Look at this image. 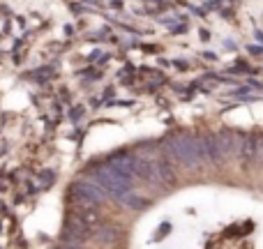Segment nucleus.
Masks as SVG:
<instances>
[{
    "mask_svg": "<svg viewBox=\"0 0 263 249\" xmlns=\"http://www.w3.org/2000/svg\"><path fill=\"white\" fill-rule=\"evenodd\" d=\"M256 148H259V136L256 134H245V141H242V150H240V157L252 162L256 159Z\"/></svg>",
    "mask_w": 263,
    "mask_h": 249,
    "instance_id": "10",
    "label": "nucleus"
},
{
    "mask_svg": "<svg viewBox=\"0 0 263 249\" xmlns=\"http://www.w3.org/2000/svg\"><path fill=\"white\" fill-rule=\"evenodd\" d=\"M79 217H81L83 222L88 224V226H92V224H97V222H100V215H97L95 210H86V213H81V215H79Z\"/></svg>",
    "mask_w": 263,
    "mask_h": 249,
    "instance_id": "12",
    "label": "nucleus"
},
{
    "mask_svg": "<svg viewBox=\"0 0 263 249\" xmlns=\"http://www.w3.org/2000/svg\"><path fill=\"white\" fill-rule=\"evenodd\" d=\"M72 191H74V199H77L79 203H83V205H97V203H102L104 196H106V191L92 180L74 182Z\"/></svg>",
    "mask_w": 263,
    "mask_h": 249,
    "instance_id": "3",
    "label": "nucleus"
},
{
    "mask_svg": "<svg viewBox=\"0 0 263 249\" xmlns=\"http://www.w3.org/2000/svg\"><path fill=\"white\" fill-rule=\"evenodd\" d=\"M40 180L44 182V185H49V182H53V180H55V173H53V171H44V173H40Z\"/></svg>",
    "mask_w": 263,
    "mask_h": 249,
    "instance_id": "13",
    "label": "nucleus"
},
{
    "mask_svg": "<svg viewBox=\"0 0 263 249\" xmlns=\"http://www.w3.org/2000/svg\"><path fill=\"white\" fill-rule=\"evenodd\" d=\"M109 164L120 173V176L125 178V180L129 182V185L134 182V178H136V159L132 157V155H127V152H116V155H111Z\"/></svg>",
    "mask_w": 263,
    "mask_h": 249,
    "instance_id": "6",
    "label": "nucleus"
},
{
    "mask_svg": "<svg viewBox=\"0 0 263 249\" xmlns=\"http://www.w3.org/2000/svg\"><path fill=\"white\" fill-rule=\"evenodd\" d=\"M148 180L155 182V185H162V187H171L176 182V176H173L171 166L164 162L162 157L153 159L150 162V173H148Z\"/></svg>",
    "mask_w": 263,
    "mask_h": 249,
    "instance_id": "5",
    "label": "nucleus"
},
{
    "mask_svg": "<svg viewBox=\"0 0 263 249\" xmlns=\"http://www.w3.org/2000/svg\"><path fill=\"white\" fill-rule=\"evenodd\" d=\"M79 118H81V109H74L72 111V120H79Z\"/></svg>",
    "mask_w": 263,
    "mask_h": 249,
    "instance_id": "16",
    "label": "nucleus"
},
{
    "mask_svg": "<svg viewBox=\"0 0 263 249\" xmlns=\"http://www.w3.org/2000/svg\"><path fill=\"white\" fill-rule=\"evenodd\" d=\"M166 152L171 155V157H176L180 164H185V166H199L201 162H205L201 136L173 134L171 139L166 141Z\"/></svg>",
    "mask_w": 263,
    "mask_h": 249,
    "instance_id": "1",
    "label": "nucleus"
},
{
    "mask_svg": "<svg viewBox=\"0 0 263 249\" xmlns=\"http://www.w3.org/2000/svg\"><path fill=\"white\" fill-rule=\"evenodd\" d=\"M201 141H203V152H205V159H210V162H222V157H219V148H217V139H215V134H203V136H201Z\"/></svg>",
    "mask_w": 263,
    "mask_h": 249,
    "instance_id": "9",
    "label": "nucleus"
},
{
    "mask_svg": "<svg viewBox=\"0 0 263 249\" xmlns=\"http://www.w3.org/2000/svg\"><path fill=\"white\" fill-rule=\"evenodd\" d=\"M252 53H263V49H259V46H250Z\"/></svg>",
    "mask_w": 263,
    "mask_h": 249,
    "instance_id": "17",
    "label": "nucleus"
},
{
    "mask_svg": "<svg viewBox=\"0 0 263 249\" xmlns=\"http://www.w3.org/2000/svg\"><path fill=\"white\" fill-rule=\"evenodd\" d=\"M60 249H81V247H79V242H65Z\"/></svg>",
    "mask_w": 263,
    "mask_h": 249,
    "instance_id": "15",
    "label": "nucleus"
},
{
    "mask_svg": "<svg viewBox=\"0 0 263 249\" xmlns=\"http://www.w3.org/2000/svg\"><path fill=\"white\" fill-rule=\"evenodd\" d=\"M92 238H95L100 245H116V242L120 240V233L116 226H111V224H104V226H97V231L92 233Z\"/></svg>",
    "mask_w": 263,
    "mask_h": 249,
    "instance_id": "8",
    "label": "nucleus"
},
{
    "mask_svg": "<svg viewBox=\"0 0 263 249\" xmlns=\"http://www.w3.org/2000/svg\"><path fill=\"white\" fill-rule=\"evenodd\" d=\"M90 180L97 182V185L102 187V189L106 191V196H111V199L118 201L120 196L125 194V191H129V182L125 180L123 176H120L118 171H116L111 164H102V166H95L90 171Z\"/></svg>",
    "mask_w": 263,
    "mask_h": 249,
    "instance_id": "2",
    "label": "nucleus"
},
{
    "mask_svg": "<svg viewBox=\"0 0 263 249\" xmlns=\"http://www.w3.org/2000/svg\"><path fill=\"white\" fill-rule=\"evenodd\" d=\"M215 139H217L219 157L227 159V157H233V155H240L245 134H236V131H231V129H222L215 134Z\"/></svg>",
    "mask_w": 263,
    "mask_h": 249,
    "instance_id": "4",
    "label": "nucleus"
},
{
    "mask_svg": "<svg viewBox=\"0 0 263 249\" xmlns=\"http://www.w3.org/2000/svg\"><path fill=\"white\" fill-rule=\"evenodd\" d=\"M88 236V224L83 222L81 217H72L67 222V226H65V231H63V238H65V242H81L83 238Z\"/></svg>",
    "mask_w": 263,
    "mask_h": 249,
    "instance_id": "7",
    "label": "nucleus"
},
{
    "mask_svg": "<svg viewBox=\"0 0 263 249\" xmlns=\"http://www.w3.org/2000/svg\"><path fill=\"white\" fill-rule=\"evenodd\" d=\"M168 231H171V224H162V226H159V231H157V236H155V238H164Z\"/></svg>",
    "mask_w": 263,
    "mask_h": 249,
    "instance_id": "14",
    "label": "nucleus"
},
{
    "mask_svg": "<svg viewBox=\"0 0 263 249\" xmlns=\"http://www.w3.org/2000/svg\"><path fill=\"white\" fill-rule=\"evenodd\" d=\"M118 201H120L123 205H127V208H132V210H145V208H148V201L141 199V196H136L132 189H129V191H125V194L120 196Z\"/></svg>",
    "mask_w": 263,
    "mask_h": 249,
    "instance_id": "11",
    "label": "nucleus"
}]
</instances>
